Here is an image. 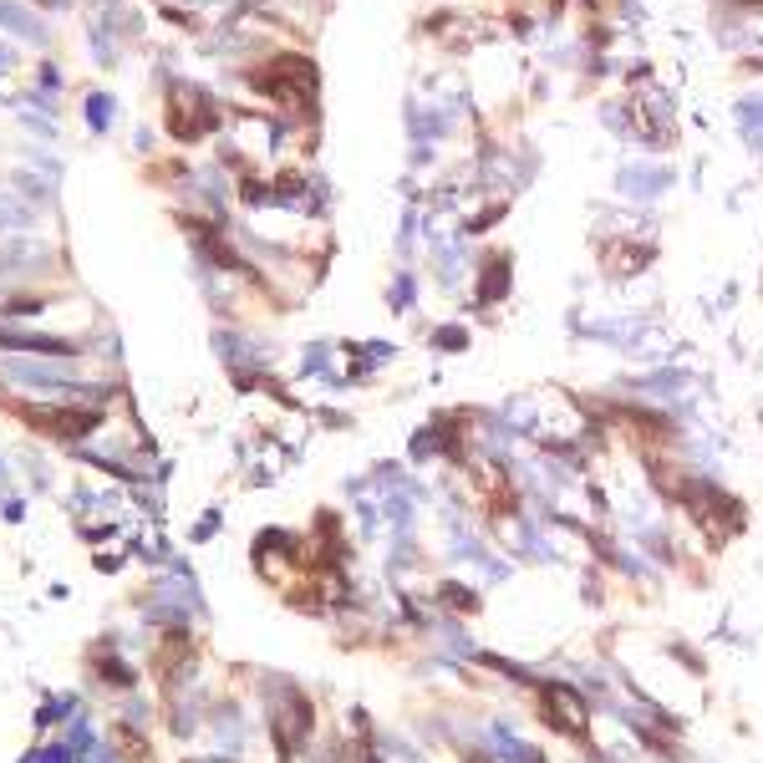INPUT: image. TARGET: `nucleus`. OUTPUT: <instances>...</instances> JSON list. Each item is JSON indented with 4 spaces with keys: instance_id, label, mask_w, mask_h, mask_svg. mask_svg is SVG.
<instances>
[{
    "instance_id": "f03ea898",
    "label": "nucleus",
    "mask_w": 763,
    "mask_h": 763,
    "mask_svg": "<svg viewBox=\"0 0 763 763\" xmlns=\"http://www.w3.org/2000/svg\"><path fill=\"white\" fill-rule=\"evenodd\" d=\"M540 702H545V718H550L560 733L585 738V728H591V712H585V702H580L570 687H545Z\"/></svg>"
},
{
    "instance_id": "7ed1b4c3",
    "label": "nucleus",
    "mask_w": 763,
    "mask_h": 763,
    "mask_svg": "<svg viewBox=\"0 0 763 763\" xmlns=\"http://www.w3.org/2000/svg\"><path fill=\"white\" fill-rule=\"evenodd\" d=\"M26 422L31 428H46V433H62V438H77L87 433L97 422V412H66V408H26Z\"/></svg>"
},
{
    "instance_id": "20e7f679",
    "label": "nucleus",
    "mask_w": 763,
    "mask_h": 763,
    "mask_svg": "<svg viewBox=\"0 0 763 763\" xmlns=\"http://www.w3.org/2000/svg\"><path fill=\"white\" fill-rule=\"evenodd\" d=\"M504 290H509V255H494V260L479 270V305L504 301Z\"/></svg>"
},
{
    "instance_id": "f257e3e1",
    "label": "nucleus",
    "mask_w": 763,
    "mask_h": 763,
    "mask_svg": "<svg viewBox=\"0 0 763 763\" xmlns=\"http://www.w3.org/2000/svg\"><path fill=\"white\" fill-rule=\"evenodd\" d=\"M250 87L265 93L270 103L290 107V112H311L316 107V93H321V72L305 56H270L265 66L250 72Z\"/></svg>"
}]
</instances>
